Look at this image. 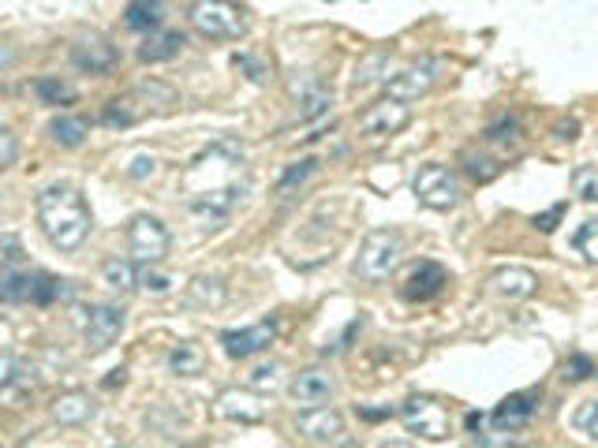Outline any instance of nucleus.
Here are the masks:
<instances>
[{
    "mask_svg": "<svg viewBox=\"0 0 598 448\" xmlns=\"http://www.w3.org/2000/svg\"><path fill=\"white\" fill-rule=\"evenodd\" d=\"M38 224L57 251H79L90 236V206L75 187L53 183L38 195Z\"/></svg>",
    "mask_w": 598,
    "mask_h": 448,
    "instance_id": "obj_2",
    "label": "nucleus"
},
{
    "mask_svg": "<svg viewBox=\"0 0 598 448\" xmlns=\"http://www.w3.org/2000/svg\"><path fill=\"white\" fill-rule=\"evenodd\" d=\"M98 415V404L86 396V392H64L57 404H53V419L60 426H83Z\"/></svg>",
    "mask_w": 598,
    "mask_h": 448,
    "instance_id": "obj_18",
    "label": "nucleus"
},
{
    "mask_svg": "<svg viewBox=\"0 0 598 448\" xmlns=\"http://www.w3.org/2000/svg\"><path fill=\"white\" fill-rule=\"evenodd\" d=\"M217 411L225 415V419H236V422H262V404H258L251 392H240V389H225L217 396Z\"/></svg>",
    "mask_w": 598,
    "mask_h": 448,
    "instance_id": "obj_20",
    "label": "nucleus"
},
{
    "mask_svg": "<svg viewBox=\"0 0 598 448\" xmlns=\"http://www.w3.org/2000/svg\"><path fill=\"white\" fill-rule=\"evenodd\" d=\"M169 228L157 221V217H150V213H139V217H131L128 224V247H131V258L135 262H146V266H154V262H161L165 254H169Z\"/></svg>",
    "mask_w": 598,
    "mask_h": 448,
    "instance_id": "obj_6",
    "label": "nucleus"
},
{
    "mask_svg": "<svg viewBox=\"0 0 598 448\" xmlns=\"http://www.w3.org/2000/svg\"><path fill=\"white\" fill-rule=\"evenodd\" d=\"M415 195L430 210H453L456 202H460V187H456V176L449 168L430 161V165H423L415 172Z\"/></svg>",
    "mask_w": 598,
    "mask_h": 448,
    "instance_id": "obj_7",
    "label": "nucleus"
},
{
    "mask_svg": "<svg viewBox=\"0 0 598 448\" xmlns=\"http://www.w3.org/2000/svg\"><path fill=\"white\" fill-rule=\"evenodd\" d=\"M128 176H131V180H150V176H157V161H154V157L139 154L128 165Z\"/></svg>",
    "mask_w": 598,
    "mask_h": 448,
    "instance_id": "obj_40",
    "label": "nucleus"
},
{
    "mask_svg": "<svg viewBox=\"0 0 598 448\" xmlns=\"http://www.w3.org/2000/svg\"><path fill=\"white\" fill-rule=\"evenodd\" d=\"M468 426H471V430H479V426H483V415H475V411H471V415H468Z\"/></svg>",
    "mask_w": 598,
    "mask_h": 448,
    "instance_id": "obj_49",
    "label": "nucleus"
},
{
    "mask_svg": "<svg viewBox=\"0 0 598 448\" xmlns=\"http://www.w3.org/2000/svg\"><path fill=\"white\" fill-rule=\"evenodd\" d=\"M0 385H4L8 392H12L15 385H34V370L19 366L12 355H4V359H0Z\"/></svg>",
    "mask_w": 598,
    "mask_h": 448,
    "instance_id": "obj_33",
    "label": "nucleus"
},
{
    "mask_svg": "<svg viewBox=\"0 0 598 448\" xmlns=\"http://www.w3.org/2000/svg\"><path fill=\"white\" fill-rule=\"evenodd\" d=\"M72 60L79 71H90V75H109L116 68V45H109L105 38H83V42L72 49Z\"/></svg>",
    "mask_w": 598,
    "mask_h": 448,
    "instance_id": "obj_15",
    "label": "nucleus"
},
{
    "mask_svg": "<svg viewBox=\"0 0 598 448\" xmlns=\"http://www.w3.org/2000/svg\"><path fill=\"white\" fill-rule=\"evenodd\" d=\"M296 430L307 437V441L337 445L344 437V419H341V411H333V407H314V411H303V415H299Z\"/></svg>",
    "mask_w": 598,
    "mask_h": 448,
    "instance_id": "obj_14",
    "label": "nucleus"
},
{
    "mask_svg": "<svg viewBox=\"0 0 598 448\" xmlns=\"http://www.w3.org/2000/svg\"><path fill=\"white\" fill-rule=\"evenodd\" d=\"M34 98L42 105H68L75 98V90L57 75H42V79H34Z\"/></svg>",
    "mask_w": 598,
    "mask_h": 448,
    "instance_id": "obj_25",
    "label": "nucleus"
},
{
    "mask_svg": "<svg viewBox=\"0 0 598 448\" xmlns=\"http://www.w3.org/2000/svg\"><path fill=\"white\" fill-rule=\"evenodd\" d=\"M191 27L199 30L202 38L228 42V38H240L247 30V19H243V8H236V4L199 0V4H191Z\"/></svg>",
    "mask_w": 598,
    "mask_h": 448,
    "instance_id": "obj_4",
    "label": "nucleus"
},
{
    "mask_svg": "<svg viewBox=\"0 0 598 448\" xmlns=\"http://www.w3.org/2000/svg\"><path fill=\"white\" fill-rule=\"evenodd\" d=\"M400 422L412 430V434L427 437V441H445L453 434V419H449V407L438 404L434 396H408L400 404Z\"/></svg>",
    "mask_w": 598,
    "mask_h": 448,
    "instance_id": "obj_5",
    "label": "nucleus"
},
{
    "mask_svg": "<svg viewBox=\"0 0 598 448\" xmlns=\"http://www.w3.org/2000/svg\"><path fill=\"white\" fill-rule=\"evenodd\" d=\"M0 251H4V266L19 269V262H23V247H19V239L4 236V239H0Z\"/></svg>",
    "mask_w": 598,
    "mask_h": 448,
    "instance_id": "obj_41",
    "label": "nucleus"
},
{
    "mask_svg": "<svg viewBox=\"0 0 598 448\" xmlns=\"http://www.w3.org/2000/svg\"><path fill=\"white\" fill-rule=\"evenodd\" d=\"M471 448H486V445H471Z\"/></svg>",
    "mask_w": 598,
    "mask_h": 448,
    "instance_id": "obj_51",
    "label": "nucleus"
},
{
    "mask_svg": "<svg viewBox=\"0 0 598 448\" xmlns=\"http://www.w3.org/2000/svg\"><path fill=\"white\" fill-rule=\"evenodd\" d=\"M105 280H109V288H116V292H135L139 273H135V266H131L128 258H109L105 262Z\"/></svg>",
    "mask_w": 598,
    "mask_h": 448,
    "instance_id": "obj_27",
    "label": "nucleus"
},
{
    "mask_svg": "<svg viewBox=\"0 0 598 448\" xmlns=\"http://www.w3.org/2000/svg\"><path fill=\"white\" fill-rule=\"evenodd\" d=\"M572 191L584 202H598V165H580L572 172Z\"/></svg>",
    "mask_w": 598,
    "mask_h": 448,
    "instance_id": "obj_32",
    "label": "nucleus"
},
{
    "mask_svg": "<svg viewBox=\"0 0 598 448\" xmlns=\"http://www.w3.org/2000/svg\"><path fill=\"white\" fill-rule=\"evenodd\" d=\"M124 310L113 307V303H101V307L90 310V318L83 325V340L90 355H101L105 348H113V340L124 333Z\"/></svg>",
    "mask_w": 598,
    "mask_h": 448,
    "instance_id": "obj_8",
    "label": "nucleus"
},
{
    "mask_svg": "<svg viewBox=\"0 0 598 448\" xmlns=\"http://www.w3.org/2000/svg\"><path fill=\"white\" fill-rule=\"evenodd\" d=\"M251 389L258 392H277L281 389V366L277 363H262L251 370Z\"/></svg>",
    "mask_w": 598,
    "mask_h": 448,
    "instance_id": "obj_35",
    "label": "nucleus"
},
{
    "mask_svg": "<svg viewBox=\"0 0 598 448\" xmlns=\"http://www.w3.org/2000/svg\"><path fill=\"white\" fill-rule=\"evenodd\" d=\"M30 273H23V269H4V277H0V299L4 303H23V299H30Z\"/></svg>",
    "mask_w": 598,
    "mask_h": 448,
    "instance_id": "obj_28",
    "label": "nucleus"
},
{
    "mask_svg": "<svg viewBox=\"0 0 598 448\" xmlns=\"http://www.w3.org/2000/svg\"><path fill=\"white\" fill-rule=\"evenodd\" d=\"M382 448H415V445H408V441H385Z\"/></svg>",
    "mask_w": 598,
    "mask_h": 448,
    "instance_id": "obj_50",
    "label": "nucleus"
},
{
    "mask_svg": "<svg viewBox=\"0 0 598 448\" xmlns=\"http://www.w3.org/2000/svg\"><path fill=\"white\" fill-rule=\"evenodd\" d=\"M187 303H191V307H221V303H225V280L195 277L187 284Z\"/></svg>",
    "mask_w": 598,
    "mask_h": 448,
    "instance_id": "obj_22",
    "label": "nucleus"
},
{
    "mask_svg": "<svg viewBox=\"0 0 598 448\" xmlns=\"http://www.w3.org/2000/svg\"><path fill=\"white\" fill-rule=\"evenodd\" d=\"M243 165V150L236 142L221 139L217 146H210L206 154H199L191 161V168L184 172V187L191 195V217L202 232H214L228 221V213L243 202V183H236Z\"/></svg>",
    "mask_w": 598,
    "mask_h": 448,
    "instance_id": "obj_1",
    "label": "nucleus"
},
{
    "mask_svg": "<svg viewBox=\"0 0 598 448\" xmlns=\"http://www.w3.org/2000/svg\"><path fill=\"white\" fill-rule=\"evenodd\" d=\"M202 366H206V355H202V348L195 340H180L169 351V370L180 374V378H195V374H202Z\"/></svg>",
    "mask_w": 598,
    "mask_h": 448,
    "instance_id": "obj_21",
    "label": "nucleus"
},
{
    "mask_svg": "<svg viewBox=\"0 0 598 448\" xmlns=\"http://www.w3.org/2000/svg\"><path fill=\"white\" fill-rule=\"evenodd\" d=\"M438 71H442L438 60H419V64H412V68L397 71V75L385 83V90H389V98L393 101H415L438 83Z\"/></svg>",
    "mask_w": 598,
    "mask_h": 448,
    "instance_id": "obj_9",
    "label": "nucleus"
},
{
    "mask_svg": "<svg viewBox=\"0 0 598 448\" xmlns=\"http://www.w3.org/2000/svg\"><path fill=\"white\" fill-rule=\"evenodd\" d=\"M146 105H135V94L131 98H116L101 109V124L105 127H131L135 120H143Z\"/></svg>",
    "mask_w": 598,
    "mask_h": 448,
    "instance_id": "obj_24",
    "label": "nucleus"
},
{
    "mask_svg": "<svg viewBox=\"0 0 598 448\" xmlns=\"http://www.w3.org/2000/svg\"><path fill=\"white\" fill-rule=\"evenodd\" d=\"M572 430L591 437V441H598V400H587V404L576 407V415H572Z\"/></svg>",
    "mask_w": 598,
    "mask_h": 448,
    "instance_id": "obj_34",
    "label": "nucleus"
},
{
    "mask_svg": "<svg viewBox=\"0 0 598 448\" xmlns=\"http://www.w3.org/2000/svg\"><path fill=\"white\" fill-rule=\"evenodd\" d=\"M557 139H576V120H569V124H557Z\"/></svg>",
    "mask_w": 598,
    "mask_h": 448,
    "instance_id": "obj_48",
    "label": "nucleus"
},
{
    "mask_svg": "<svg viewBox=\"0 0 598 448\" xmlns=\"http://www.w3.org/2000/svg\"><path fill=\"white\" fill-rule=\"evenodd\" d=\"M277 340V325L273 322H258L247 325V329H228L221 333V344H225L228 359H251L258 351H266Z\"/></svg>",
    "mask_w": 598,
    "mask_h": 448,
    "instance_id": "obj_11",
    "label": "nucleus"
},
{
    "mask_svg": "<svg viewBox=\"0 0 598 448\" xmlns=\"http://www.w3.org/2000/svg\"><path fill=\"white\" fill-rule=\"evenodd\" d=\"M539 389H527V392H513V396H505L498 407H494V426H498L501 434H513V430H524L531 415L539 411Z\"/></svg>",
    "mask_w": 598,
    "mask_h": 448,
    "instance_id": "obj_12",
    "label": "nucleus"
},
{
    "mask_svg": "<svg viewBox=\"0 0 598 448\" xmlns=\"http://www.w3.org/2000/svg\"><path fill=\"white\" fill-rule=\"evenodd\" d=\"M561 217H565V202H557L554 210L539 213V217H535V228H542V232H554L557 221H561Z\"/></svg>",
    "mask_w": 598,
    "mask_h": 448,
    "instance_id": "obj_44",
    "label": "nucleus"
},
{
    "mask_svg": "<svg viewBox=\"0 0 598 448\" xmlns=\"http://www.w3.org/2000/svg\"><path fill=\"white\" fill-rule=\"evenodd\" d=\"M587 374H595V366H591L587 355H572L569 363H565V378L569 381H584Z\"/></svg>",
    "mask_w": 598,
    "mask_h": 448,
    "instance_id": "obj_39",
    "label": "nucleus"
},
{
    "mask_svg": "<svg viewBox=\"0 0 598 448\" xmlns=\"http://www.w3.org/2000/svg\"><path fill=\"white\" fill-rule=\"evenodd\" d=\"M288 94H292V101L307 105L314 94H322V83H318L314 71H292V75H288Z\"/></svg>",
    "mask_w": 598,
    "mask_h": 448,
    "instance_id": "obj_30",
    "label": "nucleus"
},
{
    "mask_svg": "<svg viewBox=\"0 0 598 448\" xmlns=\"http://www.w3.org/2000/svg\"><path fill=\"white\" fill-rule=\"evenodd\" d=\"M49 135H53L60 146H83L86 124L79 120V116H57V120L49 124Z\"/></svg>",
    "mask_w": 598,
    "mask_h": 448,
    "instance_id": "obj_29",
    "label": "nucleus"
},
{
    "mask_svg": "<svg viewBox=\"0 0 598 448\" xmlns=\"http://www.w3.org/2000/svg\"><path fill=\"white\" fill-rule=\"evenodd\" d=\"M184 45L187 38L180 30H157V34H150V38L139 45V60H143V64H165V60H172Z\"/></svg>",
    "mask_w": 598,
    "mask_h": 448,
    "instance_id": "obj_19",
    "label": "nucleus"
},
{
    "mask_svg": "<svg viewBox=\"0 0 598 448\" xmlns=\"http://www.w3.org/2000/svg\"><path fill=\"white\" fill-rule=\"evenodd\" d=\"M314 168H318V161H314V157H303V161H299L296 168H288L285 176H281V183H277V187H281V191H292L296 183H303L307 176H311Z\"/></svg>",
    "mask_w": 598,
    "mask_h": 448,
    "instance_id": "obj_38",
    "label": "nucleus"
},
{
    "mask_svg": "<svg viewBox=\"0 0 598 448\" xmlns=\"http://www.w3.org/2000/svg\"><path fill=\"white\" fill-rule=\"evenodd\" d=\"M385 60H389V56L385 53H374L371 60H367V64H363V68H359V75H356V83H371V79H378V75H374V71L382 68Z\"/></svg>",
    "mask_w": 598,
    "mask_h": 448,
    "instance_id": "obj_47",
    "label": "nucleus"
},
{
    "mask_svg": "<svg viewBox=\"0 0 598 448\" xmlns=\"http://www.w3.org/2000/svg\"><path fill=\"white\" fill-rule=\"evenodd\" d=\"M464 168H468V176L471 180H479V183H486V180H494L498 176V165L490 161V157H479V154H464Z\"/></svg>",
    "mask_w": 598,
    "mask_h": 448,
    "instance_id": "obj_37",
    "label": "nucleus"
},
{
    "mask_svg": "<svg viewBox=\"0 0 598 448\" xmlns=\"http://www.w3.org/2000/svg\"><path fill=\"white\" fill-rule=\"evenodd\" d=\"M400 254H404V239H400V232L378 228V232H371V236L363 239V247H359L356 277L371 280V284H382V280H389V273L400 266Z\"/></svg>",
    "mask_w": 598,
    "mask_h": 448,
    "instance_id": "obj_3",
    "label": "nucleus"
},
{
    "mask_svg": "<svg viewBox=\"0 0 598 448\" xmlns=\"http://www.w3.org/2000/svg\"><path fill=\"white\" fill-rule=\"evenodd\" d=\"M572 251L584 254L587 262H598V217L584 221L576 228V236H572Z\"/></svg>",
    "mask_w": 598,
    "mask_h": 448,
    "instance_id": "obj_31",
    "label": "nucleus"
},
{
    "mask_svg": "<svg viewBox=\"0 0 598 448\" xmlns=\"http://www.w3.org/2000/svg\"><path fill=\"white\" fill-rule=\"evenodd\" d=\"M288 392H292V400H296L303 411H314V407H326L329 400H333L337 385H333V378H329L326 370H303V374H296V381L288 385Z\"/></svg>",
    "mask_w": 598,
    "mask_h": 448,
    "instance_id": "obj_13",
    "label": "nucleus"
},
{
    "mask_svg": "<svg viewBox=\"0 0 598 448\" xmlns=\"http://www.w3.org/2000/svg\"><path fill=\"white\" fill-rule=\"evenodd\" d=\"M329 105H333V98H329L326 90H322V94H314V98L307 101L303 109H299V116H303V120H314V116H322V112H326Z\"/></svg>",
    "mask_w": 598,
    "mask_h": 448,
    "instance_id": "obj_43",
    "label": "nucleus"
},
{
    "mask_svg": "<svg viewBox=\"0 0 598 448\" xmlns=\"http://www.w3.org/2000/svg\"><path fill=\"white\" fill-rule=\"evenodd\" d=\"M445 284H449V273H445L438 262H419V266L408 273V280H404V295L423 303V299H434Z\"/></svg>",
    "mask_w": 598,
    "mask_h": 448,
    "instance_id": "obj_16",
    "label": "nucleus"
},
{
    "mask_svg": "<svg viewBox=\"0 0 598 448\" xmlns=\"http://www.w3.org/2000/svg\"><path fill=\"white\" fill-rule=\"evenodd\" d=\"M161 19H165V4H128L124 8V23L128 30H139V34H154L161 27Z\"/></svg>",
    "mask_w": 598,
    "mask_h": 448,
    "instance_id": "obj_23",
    "label": "nucleus"
},
{
    "mask_svg": "<svg viewBox=\"0 0 598 448\" xmlns=\"http://www.w3.org/2000/svg\"><path fill=\"white\" fill-rule=\"evenodd\" d=\"M490 288H494L501 299H527V295L539 288V277L524 266H509V269H498V273L490 277Z\"/></svg>",
    "mask_w": 598,
    "mask_h": 448,
    "instance_id": "obj_17",
    "label": "nucleus"
},
{
    "mask_svg": "<svg viewBox=\"0 0 598 448\" xmlns=\"http://www.w3.org/2000/svg\"><path fill=\"white\" fill-rule=\"evenodd\" d=\"M236 64L251 71V79H255V83H266V75H270V71L262 68V64H258V60H255L251 53H240V56H236Z\"/></svg>",
    "mask_w": 598,
    "mask_h": 448,
    "instance_id": "obj_46",
    "label": "nucleus"
},
{
    "mask_svg": "<svg viewBox=\"0 0 598 448\" xmlns=\"http://www.w3.org/2000/svg\"><path fill=\"white\" fill-rule=\"evenodd\" d=\"M408 124H412V109L393 98L378 101V105H371V109L359 116V131L363 135H397Z\"/></svg>",
    "mask_w": 598,
    "mask_h": 448,
    "instance_id": "obj_10",
    "label": "nucleus"
},
{
    "mask_svg": "<svg viewBox=\"0 0 598 448\" xmlns=\"http://www.w3.org/2000/svg\"><path fill=\"white\" fill-rule=\"evenodd\" d=\"M139 284H143V288H146L150 295H165V292L172 288V280L165 277V273H150V269H146L143 277H139Z\"/></svg>",
    "mask_w": 598,
    "mask_h": 448,
    "instance_id": "obj_42",
    "label": "nucleus"
},
{
    "mask_svg": "<svg viewBox=\"0 0 598 448\" xmlns=\"http://www.w3.org/2000/svg\"><path fill=\"white\" fill-rule=\"evenodd\" d=\"M516 131H520V124H516L513 116H501L498 124L486 127V142H494V146H513Z\"/></svg>",
    "mask_w": 598,
    "mask_h": 448,
    "instance_id": "obj_36",
    "label": "nucleus"
},
{
    "mask_svg": "<svg viewBox=\"0 0 598 448\" xmlns=\"http://www.w3.org/2000/svg\"><path fill=\"white\" fill-rule=\"evenodd\" d=\"M68 288H64V280L49 277V273H34L30 280V303H38V307H49L53 299H64Z\"/></svg>",
    "mask_w": 598,
    "mask_h": 448,
    "instance_id": "obj_26",
    "label": "nucleus"
},
{
    "mask_svg": "<svg viewBox=\"0 0 598 448\" xmlns=\"http://www.w3.org/2000/svg\"><path fill=\"white\" fill-rule=\"evenodd\" d=\"M15 165V135L12 131H0V168Z\"/></svg>",
    "mask_w": 598,
    "mask_h": 448,
    "instance_id": "obj_45",
    "label": "nucleus"
}]
</instances>
